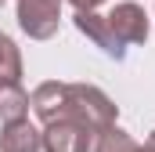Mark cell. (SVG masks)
Wrapping results in <instances>:
<instances>
[{
  "mask_svg": "<svg viewBox=\"0 0 155 152\" xmlns=\"http://www.w3.org/2000/svg\"><path fill=\"white\" fill-rule=\"evenodd\" d=\"M105 18H108V29L116 33V40L123 43V47H130V43H144V40H148V15H144V7L134 4V0L116 4Z\"/></svg>",
  "mask_w": 155,
  "mask_h": 152,
  "instance_id": "obj_4",
  "label": "cell"
},
{
  "mask_svg": "<svg viewBox=\"0 0 155 152\" xmlns=\"http://www.w3.org/2000/svg\"><path fill=\"white\" fill-rule=\"evenodd\" d=\"M148 141H152V145H155V130H152V138H148Z\"/></svg>",
  "mask_w": 155,
  "mask_h": 152,
  "instance_id": "obj_13",
  "label": "cell"
},
{
  "mask_svg": "<svg viewBox=\"0 0 155 152\" xmlns=\"http://www.w3.org/2000/svg\"><path fill=\"white\" fill-rule=\"evenodd\" d=\"M18 76H22V54L15 40L0 33V80H18Z\"/></svg>",
  "mask_w": 155,
  "mask_h": 152,
  "instance_id": "obj_10",
  "label": "cell"
},
{
  "mask_svg": "<svg viewBox=\"0 0 155 152\" xmlns=\"http://www.w3.org/2000/svg\"><path fill=\"white\" fill-rule=\"evenodd\" d=\"M69 119L83 123L87 130L101 134L108 127H116V116H119V105L94 83H69Z\"/></svg>",
  "mask_w": 155,
  "mask_h": 152,
  "instance_id": "obj_1",
  "label": "cell"
},
{
  "mask_svg": "<svg viewBox=\"0 0 155 152\" xmlns=\"http://www.w3.org/2000/svg\"><path fill=\"white\" fill-rule=\"evenodd\" d=\"M61 22V0H18V26L33 40H51Z\"/></svg>",
  "mask_w": 155,
  "mask_h": 152,
  "instance_id": "obj_2",
  "label": "cell"
},
{
  "mask_svg": "<svg viewBox=\"0 0 155 152\" xmlns=\"http://www.w3.org/2000/svg\"><path fill=\"white\" fill-rule=\"evenodd\" d=\"M0 7H4V0H0Z\"/></svg>",
  "mask_w": 155,
  "mask_h": 152,
  "instance_id": "obj_14",
  "label": "cell"
},
{
  "mask_svg": "<svg viewBox=\"0 0 155 152\" xmlns=\"http://www.w3.org/2000/svg\"><path fill=\"white\" fill-rule=\"evenodd\" d=\"M29 112V94L18 80H0V123L25 119Z\"/></svg>",
  "mask_w": 155,
  "mask_h": 152,
  "instance_id": "obj_8",
  "label": "cell"
},
{
  "mask_svg": "<svg viewBox=\"0 0 155 152\" xmlns=\"http://www.w3.org/2000/svg\"><path fill=\"white\" fill-rule=\"evenodd\" d=\"M43 149V134L25 119H15V123H4L0 130V152H40Z\"/></svg>",
  "mask_w": 155,
  "mask_h": 152,
  "instance_id": "obj_7",
  "label": "cell"
},
{
  "mask_svg": "<svg viewBox=\"0 0 155 152\" xmlns=\"http://www.w3.org/2000/svg\"><path fill=\"white\" fill-rule=\"evenodd\" d=\"M72 22H76L79 33L90 40L94 47H101L108 58H116V62L126 58V47H123V43L116 40V33L108 29V18H101V15H94V11H76V15H72Z\"/></svg>",
  "mask_w": 155,
  "mask_h": 152,
  "instance_id": "obj_6",
  "label": "cell"
},
{
  "mask_svg": "<svg viewBox=\"0 0 155 152\" xmlns=\"http://www.w3.org/2000/svg\"><path fill=\"white\" fill-rule=\"evenodd\" d=\"M137 152H155V145H152V141H148V145H141V149H137Z\"/></svg>",
  "mask_w": 155,
  "mask_h": 152,
  "instance_id": "obj_12",
  "label": "cell"
},
{
  "mask_svg": "<svg viewBox=\"0 0 155 152\" xmlns=\"http://www.w3.org/2000/svg\"><path fill=\"white\" fill-rule=\"evenodd\" d=\"M141 145L123 130V127H108V130H101L97 138H94V149L90 152H137Z\"/></svg>",
  "mask_w": 155,
  "mask_h": 152,
  "instance_id": "obj_9",
  "label": "cell"
},
{
  "mask_svg": "<svg viewBox=\"0 0 155 152\" xmlns=\"http://www.w3.org/2000/svg\"><path fill=\"white\" fill-rule=\"evenodd\" d=\"M69 4H72L76 11H94V7H101L105 0H69Z\"/></svg>",
  "mask_w": 155,
  "mask_h": 152,
  "instance_id": "obj_11",
  "label": "cell"
},
{
  "mask_svg": "<svg viewBox=\"0 0 155 152\" xmlns=\"http://www.w3.org/2000/svg\"><path fill=\"white\" fill-rule=\"evenodd\" d=\"M29 105H33V112L43 119V127L47 123H58V119H69V83H61V80H47V83H40L36 91L29 94Z\"/></svg>",
  "mask_w": 155,
  "mask_h": 152,
  "instance_id": "obj_5",
  "label": "cell"
},
{
  "mask_svg": "<svg viewBox=\"0 0 155 152\" xmlns=\"http://www.w3.org/2000/svg\"><path fill=\"white\" fill-rule=\"evenodd\" d=\"M43 152H90L94 149V130H87L76 119H58V123H47L43 130Z\"/></svg>",
  "mask_w": 155,
  "mask_h": 152,
  "instance_id": "obj_3",
  "label": "cell"
}]
</instances>
